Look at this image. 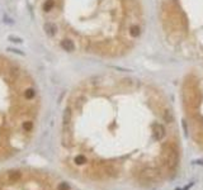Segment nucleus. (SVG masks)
I'll use <instances>...</instances> for the list:
<instances>
[{
	"instance_id": "f257e3e1",
	"label": "nucleus",
	"mask_w": 203,
	"mask_h": 190,
	"mask_svg": "<svg viewBox=\"0 0 203 190\" xmlns=\"http://www.w3.org/2000/svg\"><path fill=\"white\" fill-rule=\"evenodd\" d=\"M61 146L76 176L105 186H160L182 163L166 99L128 79L95 77L76 87L64 110Z\"/></svg>"
},
{
	"instance_id": "f03ea898",
	"label": "nucleus",
	"mask_w": 203,
	"mask_h": 190,
	"mask_svg": "<svg viewBox=\"0 0 203 190\" xmlns=\"http://www.w3.org/2000/svg\"><path fill=\"white\" fill-rule=\"evenodd\" d=\"M45 34L62 51L122 53L141 30L137 0H37Z\"/></svg>"
},
{
	"instance_id": "7ed1b4c3",
	"label": "nucleus",
	"mask_w": 203,
	"mask_h": 190,
	"mask_svg": "<svg viewBox=\"0 0 203 190\" xmlns=\"http://www.w3.org/2000/svg\"><path fill=\"white\" fill-rule=\"evenodd\" d=\"M40 109L38 87L29 71L0 53V150L27 143Z\"/></svg>"
}]
</instances>
